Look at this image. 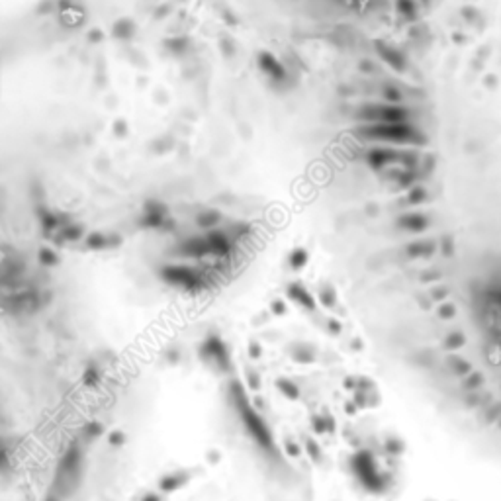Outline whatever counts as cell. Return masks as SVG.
Here are the masks:
<instances>
[{"instance_id":"cell-1","label":"cell","mask_w":501,"mask_h":501,"mask_svg":"<svg viewBox=\"0 0 501 501\" xmlns=\"http://www.w3.org/2000/svg\"><path fill=\"white\" fill-rule=\"evenodd\" d=\"M362 135L388 139V141H405V139H411L413 132L405 123H374L362 130Z\"/></svg>"},{"instance_id":"cell-2","label":"cell","mask_w":501,"mask_h":501,"mask_svg":"<svg viewBox=\"0 0 501 501\" xmlns=\"http://www.w3.org/2000/svg\"><path fill=\"white\" fill-rule=\"evenodd\" d=\"M161 274H163V278H165L167 282L180 284V286H184V288H194V286L200 282L194 272H190L188 269H182V267H165Z\"/></svg>"},{"instance_id":"cell-3","label":"cell","mask_w":501,"mask_h":501,"mask_svg":"<svg viewBox=\"0 0 501 501\" xmlns=\"http://www.w3.org/2000/svg\"><path fill=\"white\" fill-rule=\"evenodd\" d=\"M202 352H204L208 358L215 360V362H217L221 368H227V366H229V356H227V350H225L223 343H221L217 337H210V339L204 343V348H202Z\"/></svg>"},{"instance_id":"cell-4","label":"cell","mask_w":501,"mask_h":501,"mask_svg":"<svg viewBox=\"0 0 501 501\" xmlns=\"http://www.w3.org/2000/svg\"><path fill=\"white\" fill-rule=\"evenodd\" d=\"M259 65H261V69H263L267 75H270L272 78H276V80L284 78V67H282V63H278L270 53H261V55H259Z\"/></svg>"},{"instance_id":"cell-5","label":"cell","mask_w":501,"mask_h":501,"mask_svg":"<svg viewBox=\"0 0 501 501\" xmlns=\"http://www.w3.org/2000/svg\"><path fill=\"white\" fill-rule=\"evenodd\" d=\"M288 294H290V298H292V300L300 302L304 308H308V309H313V308H315L313 298L309 296V292H308L304 286H300V284H292V286L288 288Z\"/></svg>"},{"instance_id":"cell-6","label":"cell","mask_w":501,"mask_h":501,"mask_svg":"<svg viewBox=\"0 0 501 501\" xmlns=\"http://www.w3.org/2000/svg\"><path fill=\"white\" fill-rule=\"evenodd\" d=\"M208 243H210V249L213 250V253H221V255H225L227 250H229V243H227V239H225V235H223V233L212 231V233L208 235Z\"/></svg>"},{"instance_id":"cell-7","label":"cell","mask_w":501,"mask_h":501,"mask_svg":"<svg viewBox=\"0 0 501 501\" xmlns=\"http://www.w3.org/2000/svg\"><path fill=\"white\" fill-rule=\"evenodd\" d=\"M276 384H278V388L284 392V396H288L290 400H296V398L300 396V390H298V386H296V384H292L290 380L282 378V380H278Z\"/></svg>"},{"instance_id":"cell-8","label":"cell","mask_w":501,"mask_h":501,"mask_svg":"<svg viewBox=\"0 0 501 501\" xmlns=\"http://www.w3.org/2000/svg\"><path fill=\"white\" fill-rule=\"evenodd\" d=\"M380 45V43H378ZM380 49V53H382V57L390 63V65H394V67H398V69H402V57L396 53V51H392V49H388V47H384V45H380L378 47Z\"/></svg>"},{"instance_id":"cell-9","label":"cell","mask_w":501,"mask_h":501,"mask_svg":"<svg viewBox=\"0 0 501 501\" xmlns=\"http://www.w3.org/2000/svg\"><path fill=\"white\" fill-rule=\"evenodd\" d=\"M306 261H308V255H306V250H302V249H296L292 253V257H290V263H292L294 269H302L306 265Z\"/></svg>"},{"instance_id":"cell-10","label":"cell","mask_w":501,"mask_h":501,"mask_svg":"<svg viewBox=\"0 0 501 501\" xmlns=\"http://www.w3.org/2000/svg\"><path fill=\"white\" fill-rule=\"evenodd\" d=\"M404 227H409V229H421L423 225H425V221L421 219V217H417V215H409V217H402V221H400Z\"/></svg>"},{"instance_id":"cell-11","label":"cell","mask_w":501,"mask_h":501,"mask_svg":"<svg viewBox=\"0 0 501 501\" xmlns=\"http://www.w3.org/2000/svg\"><path fill=\"white\" fill-rule=\"evenodd\" d=\"M130 30H132V22L130 20H119L117 24H116V28H114V32H116V36H130Z\"/></svg>"},{"instance_id":"cell-12","label":"cell","mask_w":501,"mask_h":501,"mask_svg":"<svg viewBox=\"0 0 501 501\" xmlns=\"http://www.w3.org/2000/svg\"><path fill=\"white\" fill-rule=\"evenodd\" d=\"M88 245L94 247V249H102V247L106 245V239H104L100 233H92V235L88 237Z\"/></svg>"},{"instance_id":"cell-13","label":"cell","mask_w":501,"mask_h":501,"mask_svg":"<svg viewBox=\"0 0 501 501\" xmlns=\"http://www.w3.org/2000/svg\"><path fill=\"white\" fill-rule=\"evenodd\" d=\"M39 259H41L43 265H53V263H57V257L51 253V250H47V249H41Z\"/></svg>"},{"instance_id":"cell-14","label":"cell","mask_w":501,"mask_h":501,"mask_svg":"<svg viewBox=\"0 0 501 501\" xmlns=\"http://www.w3.org/2000/svg\"><path fill=\"white\" fill-rule=\"evenodd\" d=\"M215 221H217V213H215V212L202 213V215H200V219H198V223H200V225H212V223H215Z\"/></svg>"},{"instance_id":"cell-15","label":"cell","mask_w":501,"mask_h":501,"mask_svg":"<svg viewBox=\"0 0 501 501\" xmlns=\"http://www.w3.org/2000/svg\"><path fill=\"white\" fill-rule=\"evenodd\" d=\"M80 235V229H77V227H69V229H65V237H69V239H77Z\"/></svg>"},{"instance_id":"cell-16","label":"cell","mask_w":501,"mask_h":501,"mask_svg":"<svg viewBox=\"0 0 501 501\" xmlns=\"http://www.w3.org/2000/svg\"><path fill=\"white\" fill-rule=\"evenodd\" d=\"M321 300H323V304H325V306H333V294H329V292H323Z\"/></svg>"},{"instance_id":"cell-17","label":"cell","mask_w":501,"mask_h":501,"mask_svg":"<svg viewBox=\"0 0 501 501\" xmlns=\"http://www.w3.org/2000/svg\"><path fill=\"white\" fill-rule=\"evenodd\" d=\"M386 96H388L390 100H398V98H400V94H398L396 88H388V90H386Z\"/></svg>"},{"instance_id":"cell-18","label":"cell","mask_w":501,"mask_h":501,"mask_svg":"<svg viewBox=\"0 0 501 501\" xmlns=\"http://www.w3.org/2000/svg\"><path fill=\"white\" fill-rule=\"evenodd\" d=\"M55 223H57V221L53 219V215H43V225H45V227H53Z\"/></svg>"},{"instance_id":"cell-19","label":"cell","mask_w":501,"mask_h":501,"mask_svg":"<svg viewBox=\"0 0 501 501\" xmlns=\"http://www.w3.org/2000/svg\"><path fill=\"white\" fill-rule=\"evenodd\" d=\"M272 308H274V311H276V313H282V311H284V304H282V302H274V306H272Z\"/></svg>"},{"instance_id":"cell-20","label":"cell","mask_w":501,"mask_h":501,"mask_svg":"<svg viewBox=\"0 0 501 501\" xmlns=\"http://www.w3.org/2000/svg\"><path fill=\"white\" fill-rule=\"evenodd\" d=\"M249 352H250V354H253V356H259V352H261V350H259V347H257V345H250Z\"/></svg>"},{"instance_id":"cell-21","label":"cell","mask_w":501,"mask_h":501,"mask_svg":"<svg viewBox=\"0 0 501 501\" xmlns=\"http://www.w3.org/2000/svg\"><path fill=\"white\" fill-rule=\"evenodd\" d=\"M329 325H331V327H333V331H335V333H337V331H339V323H337V321H331V323H329Z\"/></svg>"}]
</instances>
